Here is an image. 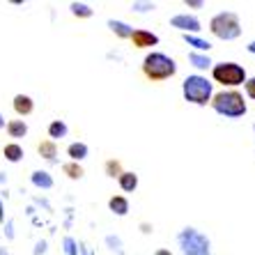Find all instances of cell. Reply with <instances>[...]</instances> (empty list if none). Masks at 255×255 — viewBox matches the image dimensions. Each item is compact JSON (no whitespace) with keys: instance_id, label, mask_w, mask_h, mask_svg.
Here are the masks:
<instances>
[{"instance_id":"cell-9","label":"cell","mask_w":255,"mask_h":255,"mask_svg":"<svg viewBox=\"0 0 255 255\" xmlns=\"http://www.w3.org/2000/svg\"><path fill=\"white\" fill-rule=\"evenodd\" d=\"M14 111H16V115H21V118H25V115L32 113V108H35V101H32V97L28 95H16L14 97Z\"/></svg>"},{"instance_id":"cell-6","label":"cell","mask_w":255,"mask_h":255,"mask_svg":"<svg viewBox=\"0 0 255 255\" xmlns=\"http://www.w3.org/2000/svg\"><path fill=\"white\" fill-rule=\"evenodd\" d=\"M212 76L216 83L223 85H242L246 81V71L242 65L237 62H221V65H214Z\"/></svg>"},{"instance_id":"cell-16","label":"cell","mask_w":255,"mask_h":255,"mask_svg":"<svg viewBox=\"0 0 255 255\" xmlns=\"http://www.w3.org/2000/svg\"><path fill=\"white\" fill-rule=\"evenodd\" d=\"M118 179H120V186H122L125 191H133L138 186V177L133 175V172H122Z\"/></svg>"},{"instance_id":"cell-30","label":"cell","mask_w":255,"mask_h":255,"mask_svg":"<svg viewBox=\"0 0 255 255\" xmlns=\"http://www.w3.org/2000/svg\"><path fill=\"white\" fill-rule=\"evenodd\" d=\"M154 255H172V253H170V251H163V249H161V251H156Z\"/></svg>"},{"instance_id":"cell-32","label":"cell","mask_w":255,"mask_h":255,"mask_svg":"<svg viewBox=\"0 0 255 255\" xmlns=\"http://www.w3.org/2000/svg\"><path fill=\"white\" fill-rule=\"evenodd\" d=\"M253 129H255V127H253Z\"/></svg>"},{"instance_id":"cell-25","label":"cell","mask_w":255,"mask_h":255,"mask_svg":"<svg viewBox=\"0 0 255 255\" xmlns=\"http://www.w3.org/2000/svg\"><path fill=\"white\" fill-rule=\"evenodd\" d=\"M246 92H249L251 99H255V78H249V81H246Z\"/></svg>"},{"instance_id":"cell-2","label":"cell","mask_w":255,"mask_h":255,"mask_svg":"<svg viewBox=\"0 0 255 255\" xmlns=\"http://www.w3.org/2000/svg\"><path fill=\"white\" fill-rule=\"evenodd\" d=\"M212 106L216 113L226 115V118H242L246 115V101L239 92L235 90H228V92H219V95L212 99Z\"/></svg>"},{"instance_id":"cell-19","label":"cell","mask_w":255,"mask_h":255,"mask_svg":"<svg viewBox=\"0 0 255 255\" xmlns=\"http://www.w3.org/2000/svg\"><path fill=\"white\" fill-rule=\"evenodd\" d=\"M108 25H111V30L118 32L120 37H131V32H133V30H131L127 23H122V21H108Z\"/></svg>"},{"instance_id":"cell-18","label":"cell","mask_w":255,"mask_h":255,"mask_svg":"<svg viewBox=\"0 0 255 255\" xmlns=\"http://www.w3.org/2000/svg\"><path fill=\"white\" fill-rule=\"evenodd\" d=\"M184 42L189 44V46L198 48V51H209V46H212L209 42H205V39H200V37H193V35H184Z\"/></svg>"},{"instance_id":"cell-23","label":"cell","mask_w":255,"mask_h":255,"mask_svg":"<svg viewBox=\"0 0 255 255\" xmlns=\"http://www.w3.org/2000/svg\"><path fill=\"white\" fill-rule=\"evenodd\" d=\"M106 172L111 175V177H115V175L120 177V175H122V166H120L118 161H108V163H106Z\"/></svg>"},{"instance_id":"cell-26","label":"cell","mask_w":255,"mask_h":255,"mask_svg":"<svg viewBox=\"0 0 255 255\" xmlns=\"http://www.w3.org/2000/svg\"><path fill=\"white\" fill-rule=\"evenodd\" d=\"M133 7H136L138 12H147V9H154V5H152V2H147V5H140V2H136Z\"/></svg>"},{"instance_id":"cell-28","label":"cell","mask_w":255,"mask_h":255,"mask_svg":"<svg viewBox=\"0 0 255 255\" xmlns=\"http://www.w3.org/2000/svg\"><path fill=\"white\" fill-rule=\"evenodd\" d=\"M12 235H14V232H12V221H7V237L12 239Z\"/></svg>"},{"instance_id":"cell-11","label":"cell","mask_w":255,"mask_h":255,"mask_svg":"<svg viewBox=\"0 0 255 255\" xmlns=\"http://www.w3.org/2000/svg\"><path fill=\"white\" fill-rule=\"evenodd\" d=\"M5 129L9 133V138H23L28 133V125H25L23 120H9L5 125Z\"/></svg>"},{"instance_id":"cell-5","label":"cell","mask_w":255,"mask_h":255,"mask_svg":"<svg viewBox=\"0 0 255 255\" xmlns=\"http://www.w3.org/2000/svg\"><path fill=\"white\" fill-rule=\"evenodd\" d=\"M177 242L186 255H207L209 253V239L202 232L193 230V228H186V230L179 232Z\"/></svg>"},{"instance_id":"cell-31","label":"cell","mask_w":255,"mask_h":255,"mask_svg":"<svg viewBox=\"0 0 255 255\" xmlns=\"http://www.w3.org/2000/svg\"><path fill=\"white\" fill-rule=\"evenodd\" d=\"M249 51H251V53H255V42H251V44H249Z\"/></svg>"},{"instance_id":"cell-7","label":"cell","mask_w":255,"mask_h":255,"mask_svg":"<svg viewBox=\"0 0 255 255\" xmlns=\"http://www.w3.org/2000/svg\"><path fill=\"white\" fill-rule=\"evenodd\" d=\"M170 25H172V28L184 30V35H189V32H198V30H200V21H198L196 16H189V14L172 16L170 18Z\"/></svg>"},{"instance_id":"cell-22","label":"cell","mask_w":255,"mask_h":255,"mask_svg":"<svg viewBox=\"0 0 255 255\" xmlns=\"http://www.w3.org/2000/svg\"><path fill=\"white\" fill-rule=\"evenodd\" d=\"M71 12L76 14V16H92V9L83 2H71Z\"/></svg>"},{"instance_id":"cell-21","label":"cell","mask_w":255,"mask_h":255,"mask_svg":"<svg viewBox=\"0 0 255 255\" xmlns=\"http://www.w3.org/2000/svg\"><path fill=\"white\" fill-rule=\"evenodd\" d=\"M62 170H65L71 179H81V177H83V168L78 166V163H65V166H62Z\"/></svg>"},{"instance_id":"cell-1","label":"cell","mask_w":255,"mask_h":255,"mask_svg":"<svg viewBox=\"0 0 255 255\" xmlns=\"http://www.w3.org/2000/svg\"><path fill=\"white\" fill-rule=\"evenodd\" d=\"M142 71L149 81H163V78H170L177 71V65H175V60L163 53H149L142 60Z\"/></svg>"},{"instance_id":"cell-10","label":"cell","mask_w":255,"mask_h":255,"mask_svg":"<svg viewBox=\"0 0 255 255\" xmlns=\"http://www.w3.org/2000/svg\"><path fill=\"white\" fill-rule=\"evenodd\" d=\"M2 154L9 163H18V161L23 159V147L18 145V142H7L5 147H2Z\"/></svg>"},{"instance_id":"cell-17","label":"cell","mask_w":255,"mask_h":255,"mask_svg":"<svg viewBox=\"0 0 255 255\" xmlns=\"http://www.w3.org/2000/svg\"><path fill=\"white\" fill-rule=\"evenodd\" d=\"M108 205H111V209H113L118 216H125V214L129 212V202H127L125 198H120V196L111 198V202H108Z\"/></svg>"},{"instance_id":"cell-27","label":"cell","mask_w":255,"mask_h":255,"mask_svg":"<svg viewBox=\"0 0 255 255\" xmlns=\"http://www.w3.org/2000/svg\"><path fill=\"white\" fill-rule=\"evenodd\" d=\"M44 251H46V242H39V244H37V251H35V253L39 255V253H44Z\"/></svg>"},{"instance_id":"cell-13","label":"cell","mask_w":255,"mask_h":255,"mask_svg":"<svg viewBox=\"0 0 255 255\" xmlns=\"http://www.w3.org/2000/svg\"><path fill=\"white\" fill-rule=\"evenodd\" d=\"M37 152L46 161H55V156H58V145H55L53 140H42L37 145Z\"/></svg>"},{"instance_id":"cell-4","label":"cell","mask_w":255,"mask_h":255,"mask_svg":"<svg viewBox=\"0 0 255 255\" xmlns=\"http://www.w3.org/2000/svg\"><path fill=\"white\" fill-rule=\"evenodd\" d=\"M184 97L191 104H198V106H205L209 99H212V83L202 76H189L184 78Z\"/></svg>"},{"instance_id":"cell-20","label":"cell","mask_w":255,"mask_h":255,"mask_svg":"<svg viewBox=\"0 0 255 255\" xmlns=\"http://www.w3.org/2000/svg\"><path fill=\"white\" fill-rule=\"evenodd\" d=\"M189 60L193 62V67H198V69H207V67L212 65L207 55H200V53H189Z\"/></svg>"},{"instance_id":"cell-14","label":"cell","mask_w":255,"mask_h":255,"mask_svg":"<svg viewBox=\"0 0 255 255\" xmlns=\"http://www.w3.org/2000/svg\"><path fill=\"white\" fill-rule=\"evenodd\" d=\"M67 154H69L71 161L76 163V161H81V159L88 156V145H85V142H71L69 147H67Z\"/></svg>"},{"instance_id":"cell-8","label":"cell","mask_w":255,"mask_h":255,"mask_svg":"<svg viewBox=\"0 0 255 255\" xmlns=\"http://www.w3.org/2000/svg\"><path fill=\"white\" fill-rule=\"evenodd\" d=\"M129 39L133 42V46H138V48L154 46V44H159V37L152 35V32H147V30H133Z\"/></svg>"},{"instance_id":"cell-15","label":"cell","mask_w":255,"mask_h":255,"mask_svg":"<svg viewBox=\"0 0 255 255\" xmlns=\"http://www.w3.org/2000/svg\"><path fill=\"white\" fill-rule=\"evenodd\" d=\"M48 136L53 138V142H55V138H65L67 136V125L62 122V120L51 122V125H48Z\"/></svg>"},{"instance_id":"cell-12","label":"cell","mask_w":255,"mask_h":255,"mask_svg":"<svg viewBox=\"0 0 255 255\" xmlns=\"http://www.w3.org/2000/svg\"><path fill=\"white\" fill-rule=\"evenodd\" d=\"M30 179H32V184H35L37 189H53V177H51L46 170H35Z\"/></svg>"},{"instance_id":"cell-29","label":"cell","mask_w":255,"mask_h":255,"mask_svg":"<svg viewBox=\"0 0 255 255\" xmlns=\"http://www.w3.org/2000/svg\"><path fill=\"white\" fill-rule=\"evenodd\" d=\"M5 125H7V122H5V115L0 113V129H5Z\"/></svg>"},{"instance_id":"cell-3","label":"cell","mask_w":255,"mask_h":255,"mask_svg":"<svg viewBox=\"0 0 255 255\" xmlns=\"http://www.w3.org/2000/svg\"><path fill=\"white\" fill-rule=\"evenodd\" d=\"M209 30H212V32L219 37V39H226V42H230V39H237V37L242 35L239 18H237V14H232V12L216 14V16L212 18V23H209Z\"/></svg>"},{"instance_id":"cell-24","label":"cell","mask_w":255,"mask_h":255,"mask_svg":"<svg viewBox=\"0 0 255 255\" xmlns=\"http://www.w3.org/2000/svg\"><path fill=\"white\" fill-rule=\"evenodd\" d=\"M65 251H67V255H76V249H74V239H71V237L65 239Z\"/></svg>"}]
</instances>
